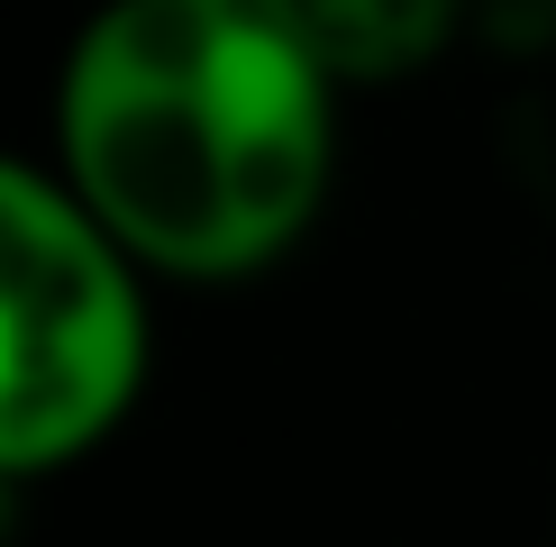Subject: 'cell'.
<instances>
[{
  "label": "cell",
  "instance_id": "6da1fadb",
  "mask_svg": "<svg viewBox=\"0 0 556 547\" xmlns=\"http://www.w3.org/2000/svg\"><path fill=\"white\" fill-rule=\"evenodd\" d=\"M55 174L137 274L247 283L338 182V64L292 0H101L55 74Z\"/></svg>",
  "mask_w": 556,
  "mask_h": 547
},
{
  "label": "cell",
  "instance_id": "7a4b0ae2",
  "mask_svg": "<svg viewBox=\"0 0 556 547\" xmlns=\"http://www.w3.org/2000/svg\"><path fill=\"white\" fill-rule=\"evenodd\" d=\"M147 365V274L55 165L0 147V474L46 484L110 447Z\"/></svg>",
  "mask_w": 556,
  "mask_h": 547
},
{
  "label": "cell",
  "instance_id": "3957f363",
  "mask_svg": "<svg viewBox=\"0 0 556 547\" xmlns=\"http://www.w3.org/2000/svg\"><path fill=\"white\" fill-rule=\"evenodd\" d=\"M292 10L346 82V74H402L429 46H447L456 0H292Z\"/></svg>",
  "mask_w": 556,
  "mask_h": 547
},
{
  "label": "cell",
  "instance_id": "277c9868",
  "mask_svg": "<svg viewBox=\"0 0 556 547\" xmlns=\"http://www.w3.org/2000/svg\"><path fill=\"white\" fill-rule=\"evenodd\" d=\"M18 493H28V484H18V474H0V547L18 538Z\"/></svg>",
  "mask_w": 556,
  "mask_h": 547
}]
</instances>
